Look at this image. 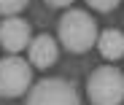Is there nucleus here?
<instances>
[{"instance_id": "obj_1", "label": "nucleus", "mask_w": 124, "mask_h": 105, "mask_svg": "<svg viewBox=\"0 0 124 105\" xmlns=\"http://www.w3.org/2000/svg\"><path fill=\"white\" fill-rule=\"evenodd\" d=\"M57 35L59 43L73 54H84L97 43V22L81 8H70L62 14L59 24H57Z\"/></svg>"}, {"instance_id": "obj_2", "label": "nucleus", "mask_w": 124, "mask_h": 105, "mask_svg": "<svg viewBox=\"0 0 124 105\" xmlns=\"http://www.w3.org/2000/svg\"><path fill=\"white\" fill-rule=\"evenodd\" d=\"M92 105H121L124 102V73L113 65L97 68L86 81Z\"/></svg>"}, {"instance_id": "obj_3", "label": "nucleus", "mask_w": 124, "mask_h": 105, "mask_svg": "<svg viewBox=\"0 0 124 105\" xmlns=\"http://www.w3.org/2000/svg\"><path fill=\"white\" fill-rule=\"evenodd\" d=\"M32 83V68L22 57H3L0 59V97H22Z\"/></svg>"}, {"instance_id": "obj_4", "label": "nucleus", "mask_w": 124, "mask_h": 105, "mask_svg": "<svg viewBox=\"0 0 124 105\" xmlns=\"http://www.w3.org/2000/svg\"><path fill=\"white\" fill-rule=\"evenodd\" d=\"M27 105H81V97L65 78H40L30 89Z\"/></svg>"}, {"instance_id": "obj_5", "label": "nucleus", "mask_w": 124, "mask_h": 105, "mask_svg": "<svg viewBox=\"0 0 124 105\" xmlns=\"http://www.w3.org/2000/svg\"><path fill=\"white\" fill-rule=\"evenodd\" d=\"M30 24L19 16H8L6 22H0V46L8 54H19L22 49L30 46Z\"/></svg>"}, {"instance_id": "obj_6", "label": "nucleus", "mask_w": 124, "mask_h": 105, "mask_svg": "<svg viewBox=\"0 0 124 105\" xmlns=\"http://www.w3.org/2000/svg\"><path fill=\"white\" fill-rule=\"evenodd\" d=\"M30 65H35V68H40V70H46V68H51L54 62H57V57H59V43L51 38V35H38V38H32L30 40Z\"/></svg>"}, {"instance_id": "obj_7", "label": "nucleus", "mask_w": 124, "mask_h": 105, "mask_svg": "<svg viewBox=\"0 0 124 105\" xmlns=\"http://www.w3.org/2000/svg\"><path fill=\"white\" fill-rule=\"evenodd\" d=\"M97 51L102 54V59L116 62L124 57V32L119 30H102L97 35Z\"/></svg>"}, {"instance_id": "obj_8", "label": "nucleus", "mask_w": 124, "mask_h": 105, "mask_svg": "<svg viewBox=\"0 0 124 105\" xmlns=\"http://www.w3.org/2000/svg\"><path fill=\"white\" fill-rule=\"evenodd\" d=\"M27 6V0H0V14L3 16H16Z\"/></svg>"}, {"instance_id": "obj_9", "label": "nucleus", "mask_w": 124, "mask_h": 105, "mask_svg": "<svg viewBox=\"0 0 124 105\" xmlns=\"http://www.w3.org/2000/svg\"><path fill=\"white\" fill-rule=\"evenodd\" d=\"M86 3L94 8V11H102V14H108V11H113L121 0H86Z\"/></svg>"}, {"instance_id": "obj_10", "label": "nucleus", "mask_w": 124, "mask_h": 105, "mask_svg": "<svg viewBox=\"0 0 124 105\" xmlns=\"http://www.w3.org/2000/svg\"><path fill=\"white\" fill-rule=\"evenodd\" d=\"M46 3L51 6V8H65V6H70L73 0H46Z\"/></svg>"}]
</instances>
